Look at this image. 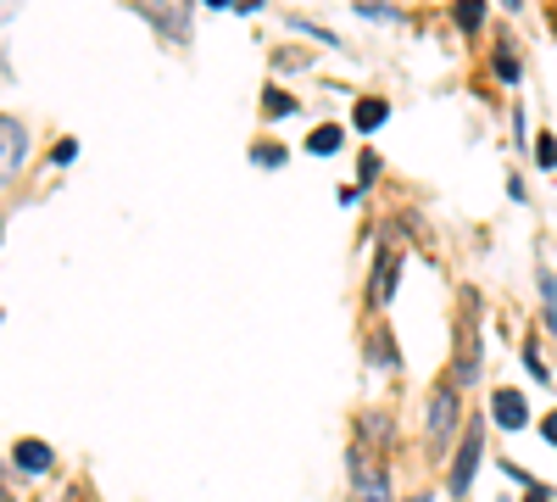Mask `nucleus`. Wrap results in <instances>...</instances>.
<instances>
[{
  "mask_svg": "<svg viewBox=\"0 0 557 502\" xmlns=\"http://www.w3.org/2000/svg\"><path fill=\"white\" fill-rule=\"evenodd\" d=\"M491 414H496V425H502V430H524L530 407H524V396H519V391H496V396H491Z\"/></svg>",
  "mask_w": 557,
  "mask_h": 502,
  "instance_id": "20e7f679",
  "label": "nucleus"
},
{
  "mask_svg": "<svg viewBox=\"0 0 557 502\" xmlns=\"http://www.w3.org/2000/svg\"><path fill=\"white\" fill-rule=\"evenodd\" d=\"M168 39H190V0H134Z\"/></svg>",
  "mask_w": 557,
  "mask_h": 502,
  "instance_id": "f03ea898",
  "label": "nucleus"
},
{
  "mask_svg": "<svg viewBox=\"0 0 557 502\" xmlns=\"http://www.w3.org/2000/svg\"><path fill=\"white\" fill-rule=\"evenodd\" d=\"M257 162L262 168H278V162H285V151H278V146H257Z\"/></svg>",
  "mask_w": 557,
  "mask_h": 502,
  "instance_id": "dca6fc26",
  "label": "nucleus"
},
{
  "mask_svg": "<svg viewBox=\"0 0 557 502\" xmlns=\"http://www.w3.org/2000/svg\"><path fill=\"white\" fill-rule=\"evenodd\" d=\"M541 436H546V441L557 446V414H546V425H541Z\"/></svg>",
  "mask_w": 557,
  "mask_h": 502,
  "instance_id": "a211bd4d",
  "label": "nucleus"
},
{
  "mask_svg": "<svg viewBox=\"0 0 557 502\" xmlns=\"http://www.w3.org/2000/svg\"><path fill=\"white\" fill-rule=\"evenodd\" d=\"M351 464H357V491H362V502H391L385 475H368V469H362V458H351Z\"/></svg>",
  "mask_w": 557,
  "mask_h": 502,
  "instance_id": "6e6552de",
  "label": "nucleus"
},
{
  "mask_svg": "<svg viewBox=\"0 0 557 502\" xmlns=\"http://www.w3.org/2000/svg\"><path fill=\"white\" fill-rule=\"evenodd\" d=\"M207 7H240V0H207Z\"/></svg>",
  "mask_w": 557,
  "mask_h": 502,
  "instance_id": "aec40b11",
  "label": "nucleus"
},
{
  "mask_svg": "<svg viewBox=\"0 0 557 502\" xmlns=\"http://www.w3.org/2000/svg\"><path fill=\"white\" fill-rule=\"evenodd\" d=\"M496 78H502V84H519V78H524V73H519V57L507 51V45L496 51Z\"/></svg>",
  "mask_w": 557,
  "mask_h": 502,
  "instance_id": "ddd939ff",
  "label": "nucleus"
},
{
  "mask_svg": "<svg viewBox=\"0 0 557 502\" xmlns=\"http://www.w3.org/2000/svg\"><path fill=\"white\" fill-rule=\"evenodd\" d=\"M457 23H462V28L474 34V28L485 23V0H457Z\"/></svg>",
  "mask_w": 557,
  "mask_h": 502,
  "instance_id": "9b49d317",
  "label": "nucleus"
},
{
  "mask_svg": "<svg viewBox=\"0 0 557 502\" xmlns=\"http://www.w3.org/2000/svg\"><path fill=\"white\" fill-rule=\"evenodd\" d=\"M541 296H546V325L557 330V273L552 268H541Z\"/></svg>",
  "mask_w": 557,
  "mask_h": 502,
  "instance_id": "f8f14e48",
  "label": "nucleus"
},
{
  "mask_svg": "<svg viewBox=\"0 0 557 502\" xmlns=\"http://www.w3.org/2000/svg\"><path fill=\"white\" fill-rule=\"evenodd\" d=\"M480 430L469 425V441L457 446V469H451V497H469V480H474V464H480Z\"/></svg>",
  "mask_w": 557,
  "mask_h": 502,
  "instance_id": "7ed1b4c3",
  "label": "nucleus"
},
{
  "mask_svg": "<svg viewBox=\"0 0 557 502\" xmlns=\"http://www.w3.org/2000/svg\"><path fill=\"white\" fill-rule=\"evenodd\" d=\"M12 464H17V469H28V475H45V469L57 464V452L45 446V441H17V452H12Z\"/></svg>",
  "mask_w": 557,
  "mask_h": 502,
  "instance_id": "39448f33",
  "label": "nucleus"
},
{
  "mask_svg": "<svg viewBox=\"0 0 557 502\" xmlns=\"http://www.w3.org/2000/svg\"><path fill=\"white\" fill-rule=\"evenodd\" d=\"M396 268H401V252H385V262L374 268V302H380V307H385L391 291H396Z\"/></svg>",
  "mask_w": 557,
  "mask_h": 502,
  "instance_id": "0eeeda50",
  "label": "nucleus"
},
{
  "mask_svg": "<svg viewBox=\"0 0 557 502\" xmlns=\"http://www.w3.org/2000/svg\"><path fill=\"white\" fill-rule=\"evenodd\" d=\"M412 502H430V497H412Z\"/></svg>",
  "mask_w": 557,
  "mask_h": 502,
  "instance_id": "412c9836",
  "label": "nucleus"
},
{
  "mask_svg": "<svg viewBox=\"0 0 557 502\" xmlns=\"http://www.w3.org/2000/svg\"><path fill=\"white\" fill-rule=\"evenodd\" d=\"M524 502H552V491H546V486H530V497H524Z\"/></svg>",
  "mask_w": 557,
  "mask_h": 502,
  "instance_id": "6ab92c4d",
  "label": "nucleus"
},
{
  "mask_svg": "<svg viewBox=\"0 0 557 502\" xmlns=\"http://www.w3.org/2000/svg\"><path fill=\"white\" fill-rule=\"evenodd\" d=\"M357 179L368 185V179H380V157H362V168H357Z\"/></svg>",
  "mask_w": 557,
  "mask_h": 502,
  "instance_id": "f3484780",
  "label": "nucleus"
},
{
  "mask_svg": "<svg viewBox=\"0 0 557 502\" xmlns=\"http://www.w3.org/2000/svg\"><path fill=\"white\" fill-rule=\"evenodd\" d=\"M535 157H541V168H557V140H552V134L535 140Z\"/></svg>",
  "mask_w": 557,
  "mask_h": 502,
  "instance_id": "2eb2a0df",
  "label": "nucleus"
},
{
  "mask_svg": "<svg viewBox=\"0 0 557 502\" xmlns=\"http://www.w3.org/2000/svg\"><path fill=\"white\" fill-rule=\"evenodd\" d=\"M262 107H268L273 118H285V112H296V101L285 96V89H268V96H262Z\"/></svg>",
  "mask_w": 557,
  "mask_h": 502,
  "instance_id": "4468645a",
  "label": "nucleus"
},
{
  "mask_svg": "<svg viewBox=\"0 0 557 502\" xmlns=\"http://www.w3.org/2000/svg\"><path fill=\"white\" fill-rule=\"evenodd\" d=\"M0 151H7V173H17V168H23L28 140H23V123H17V118H0Z\"/></svg>",
  "mask_w": 557,
  "mask_h": 502,
  "instance_id": "423d86ee",
  "label": "nucleus"
},
{
  "mask_svg": "<svg viewBox=\"0 0 557 502\" xmlns=\"http://www.w3.org/2000/svg\"><path fill=\"white\" fill-rule=\"evenodd\" d=\"M385 118H391V107H385V101H357V128H362V134H374Z\"/></svg>",
  "mask_w": 557,
  "mask_h": 502,
  "instance_id": "1a4fd4ad",
  "label": "nucleus"
},
{
  "mask_svg": "<svg viewBox=\"0 0 557 502\" xmlns=\"http://www.w3.org/2000/svg\"><path fill=\"white\" fill-rule=\"evenodd\" d=\"M307 151H312V157L341 151V128H312V134H307Z\"/></svg>",
  "mask_w": 557,
  "mask_h": 502,
  "instance_id": "9d476101",
  "label": "nucleus"
},
{
  "mask_svg": "<svg viewBox=\"0 0 557 502\" xmlns=\"http://www.w3.org/2000/svg\"><path fill=\"white\" fill-rule=\"evenodd\" d=\"M457 430H462V425H457V391H451V385H441V391L430 396V446H435V452H446Z\"/></svg>",
  "mask_w": 557,
  "mask_h": 502,
  "instance_id": "f257e3e1",
  "label": "nucleus"
}]
</instances>
